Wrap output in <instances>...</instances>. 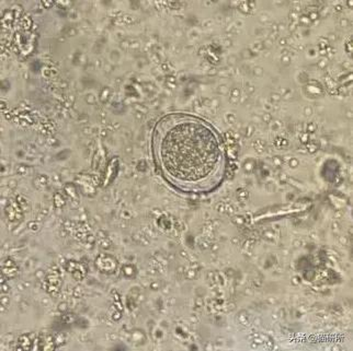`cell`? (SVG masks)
I'll return each mask as SVG.
<instances>
[{
    "label": "cell",
    "instance_id": "cell-1",
    "mask_svg": "<svg viewBox=\"0 0 353 351\" xmlns=\"http://www.w3.org/2000/svg\"><path fill=\"white\" fill-rule=\"evenodd\" d=\"M150 155L158 174L180 194H211L228 174V150L220 131L190 113H168L156 122Z\"/></svg>",
    "mask_w": 353,
    "mask_h": 351
}]
</instances>
